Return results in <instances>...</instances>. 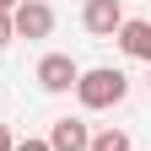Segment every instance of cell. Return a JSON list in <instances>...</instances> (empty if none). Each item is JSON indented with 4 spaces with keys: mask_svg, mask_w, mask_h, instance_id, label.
<instances>
[{
    "mask_svg": "<svg viewBox=\"0 0 151 151\" xmlns=\"http://www.w3.org/2000/svg\"><path fill=\"white\" fill-rule=\"evenodd\" d=\"M119 38V49L129 54V60H146L151 65V22H140V16H124V27L113 32Z\"/></svg>",
    "mask_w": 151,
    "mask_h": 151,
    "instance_id": "5b68a950",
    "label": "cell"
},
{
    "mask_svg": "<svg viewBox=\"0 0 151 151\" xmlns=\"http://www.w3.org/2000/svg\"><path fill=\"white\" fill-rule=\"evenodd\" d=\"M11 151H49V140H16Z\"/></svg>",
    "mask_w": 151,
    "mask_h": 151,
    "instance_id": "9c48e42d",
    "label": "cell"
},
{
    "mask_svg": "<svg viewBox=\"0 0 151 151\" xmlns=\"http://www.w3.org/2000/svg\"><path fill=\"white\" fill-rule=\"evenodd\" d=\"M32 76H38V86H43V92H54V97H60V92H76V81H81V65H76L70 54H43Z\"/></svg>",
    "mask_w": 151,
    "mask_h": 151,
    "instance_id": "7a4b0ae2",
    "label": "cell"
},
{
    "mask_svg": "<svg viewBox=\"0 0 151 151\" xmlns=\"http://www.w3.org/2000/svg\"><path fill=\"white\" fill-rule=\"evenodd\" d=\"M146 86H151V76H146Z\"/></svg>",
    "mask_w": 151,
    "mask_h": 151,
    "instance_id": "7c38bea8",
    "label": "cell"
},
{
    "mask_svg": "<svg viewBox=\"0 0 151 151\" xmlns=\"http://www.w3.org/2000/svg\"><path fill=\"white\" fill-rule=\"evenodd\" d=\"M81 27L92 38H113L124 27V6H119V0H86V6H81Z\"/></svg>",
    "mask_w": 151,
    "mask_h": 151,
    "instance_id": "277c9868",
    "label": "cell"
},
{
    "mask_svg": "<svg viewBox=\"0 0 151 151\" xmlns=\"http://www.w3.org/2000/svg\"><path fill=\"white\" fill-rule=\"evenodd\" d=\"M11 38H16V32H11V16H6V11H0V49H6V43H11Z\"/></svg>",
    "mask_w": 151,
    "mask_h": 151,
    "instance_id": "ba28073f",
    "label": "cell"
},
{
    "mask_svg": "<svg viewBox=\"0 0 151 151\" xmlns=\"http://www.w3.org/2000/svg\"><path fill=\"white\" fill-rule=\"evenodd\" d=\"M86 151H129V135L124 129H97V135L86 140Z\"/></svg>",
    "mask_w": 151,
    "mask_h": 151,
    "instance_id": "52a82bcc",
    "label": "cell"
},
{
    "mask_svg": "<svg viewBox=\"0 0 151 151\" xmlns=\"http://www.w3.org/2000/svg\"><path fill=\"white\" fill-rule=\"evenodd\" d=\"M11 146H16V140H11V129L0 124V151H11Z\"/></svg>",
    "mask_w": 151,
    "mask_h": 151,
    "instance_id": "30bf717a",
    "label": "cell"
},
{
    "mask_svg": "<svg viewBox=\"0 0 151 151\" xmlns=\"http://www.w3.org/2000/svg\"><path fill=\"white\" fill-rule=\"evenodd\" d=\"M86 140H92V129L81 119H70V113L49 124V151H86Z\"/></svg>",
    "mask_w": 151,
    "mask_h": 151,
    "instance_id": "8992f818",
    "label": "cell"
},
{
    "mask_svg": "<svg viewBox=\"0 0 151 151\" xmlns=\"http://www.w3.org/2000/svg\"><path fill=\"white\" fill-rule=\"evenodd\" d=\"M11 32L16 38H49L54 32V6H49V0H16Z\"/></svg>",
    "mask_w": 151,
    "mask_h": 151,
    "instance_id": "3957f363",
    "label": "cell"
},
{
    "mask_svg": "<svg viewBox=\"0 0 151 151\" xmlns=\"http://www.w3.org/2000/svg\"><path fill=\"white\" fill-rule=\"evenodd\" d=\"M0 11H6V16H11V11H16V0H0Z\"/></svg>",
    "mask_w": 151,
    "mask_h": 151,
    "instance_id": "8fae6325",
    "label": "cell"
},
{
    "mask_svg": "<svg viewBox=\"0 0 151 151\" xmlns=\"http://www.w3.org/2000/svg\"><path fill=\"white\" fill-rule=\"evenodd\" d=\"M76 97H81L86 113H103V108H119L129 97V76L119 65H97V70H81V81H76Z\"/></svg>",
    "mask_w": 151,
    "mask_h": 151,
    "instance_id": "6da1fadb",
    "label": "cell"
}]
</instances>
